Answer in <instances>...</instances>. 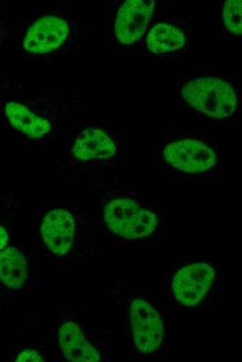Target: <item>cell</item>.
<instances>
[{"mask_svg":"<svg viewBox=\"0 0 242 362\" xmlns=\"http://www.w3.org/2000/svg\"><path fill=\"white\" fill-rule=\"evenodd\" d=\"M80 21L65 6L35 13L20 36L19 48L33 60L54 61L72 51L81 33Z\"/></svg>","mask_w":242,"mask_h":362,"instance_id":"1","label":"cell"},{"mask_svg":"<svg viewBox=\"0 0 242 362\" xmlns=\"http://www.w3.org/2000/svg\"><path fill=\"white\" fill-rule=\"evenodd\" d=\"M72 103V95L57 91L30 101H9L4 114L9 125L28 141L45 144L63 131Z\"/></svg>","mask_w":242,"mask_h":362,"instance_id":"2","label":"cell"},{"mask_svg":"<svg viewBox=\"0 0 242 362\" xmlns=\"http://www.w3.org/2000/svg\"><path fill=\"white\" fill-rule=\"evenodd\" d=\"M84 221L71 205H47L38 216L37 251L45 257L59 261L75 262L81 259Z\"/></svg>","mask_w":242,"mask_h":362,"instance_id":"3","label":"cell"},{"mask_svg":"<svg viewBox=\"0 0 242 362\" xmlns=\"http://www.w3.org/2000/svg\"><path fill=\"white\" fill-rule=\"evenodd\" d=\"M104 223L115 235L126 239H138L150 235L158 219L154 212L142 207L127 196L108 199L103 208Z\"/></svg>","mask_w":242,"mask_h":362,"instance_id":"4","label":"cell"},{"mask_svg":"<svg viewBox=\"0 0 242 362\" xmlns=\"http://www.w3.org/2000/svg\"><path fill=\"white\" fill-rule=\"evenodd\" d=\"M182 96L193 108L215 118L229 116L237 107V96L232 86L215 77H198L186 83Z\"/></svg>","mask_w":242,"mask_h":362,"instance_id":"5","label":"cell"},{"mask_svg":"<svg viewBox=\"0 0 242 362\" xmlns=\"http://www.w3.org/2000/svg\"><path fill=\"white\" fill-rule=\"evenodd\" d=\"M55 338L68 361L97 362L101 352L87 336L79 310L65 306L59 313L55 327Z\"/></svg>","mask_w":242,"mask_h":362,"instance_id":"6","label":"cell"},{"mask_svg":"<svg viewBox=\"0 0 242 362\" xmlns=\"http://www.w3.org/2000/svg\"><path fill=\"white\" fill-rule=\"evenodd\" d=\"M31 257L15 246H7L0 251V302L4 304L12 292L26 288L35 282Z\"/></svg>","mask_w":242,"mask_h":362,"instance_id":"7","label":"cell"},{"mask_svg":"<svg viewBox=\"0 0 242 362\" xmlns=\"http://www.w3.org/2000/svg\"><path fill=\"white\" fill-rule=\"evenodd\" d=\"M129 317L133 340L138 349L144 353L157 349L163 340L164 329L154 307L142 299H136L131 303Z\"/></svg>","mask_w":242,"mask_h":362,"instance_id":"8","label":"cell"},{"mask_svg":"<svg viewBox=\"0 0 242 362\" xmlns=\"http://www.w3.org/2000/svg\"><path fill=\"white\" fill-rule=\"evenodd\" d=\"M117 152V145L106 130L88 127L80 130L71 145L69 163L72 166L103 161L113 158Z\"/></svg>","mask_w":242,"mask_h":362,"instance_id":"9","label":"cell"},{"mask_svg":"<svg viewBox=\"0 0 242 362\" xmlns=\"http://www.w3.org/2000/svg\"><path fill=\"white\" fill-rule=\"evenodd\" d=\"M163 157L172 167L192 173L204 172L216 163V154L211 148L191 139L168 144L163 151Z\"/></svg>","mask_w":242,"mask_h":362,"instance_id":"10","label":"cell"},{"mask_svg":"<svg viewBox=\"0 0 242 362\" xmlns=\"http://www.w3.org/2000/svg\"><path fill=\"white\" fill-rule=\"evenodd\" d=\"M215 277L214 269L206 263H193L177 271L172 280V292L179 302L194 306L205 297Z\"/></svg>","mask_w":242,"mask_h":362,"instance_id":"11","label":"cell"},{"mask_svg":"<svg viewBox=\"0 0 242 362\" xmlns=\"http://www.w3.org/2000/svg\"><path fill=\"white\" fill-rule=\"evenodd\" d=\"M154 8L153 0H129L122 3L114 26L117 40L122 45H131L139 40L148 26Z\"/></svg>","mask_w":242,"mask_h":362,"instance_id":"12","label":"cell"},{"mask_svg":"<svg viewBox=\"0 0 242 362\" xmlns=\"http://www.w3.org/2000/svg\"><path fill=\"white\" fill-rule=\"evenodd\" d=\"M146 42L149 51L159 54L182 48L185 43V38L178 28L167 23H159L152 28Z\"/></svg>","mask_w":242,"mask_h":362,"instance_id":"13","label":"cell"},{"mask_svg":"<svg viewBox=\"0 0 242 362\" xmlns=\"http://www.w3.org/2000/svg\"><path fill=\"white\" fill-rule=\"evenodd\" d=\"M223 21L226 28L235 35L242 33V1L227 0L223 7Z\"/></svg>","mask_w":242,"mask_h":362,"instance_id":"14","label":"cell"},{"mask_svg":"<svg viewBox=\"0 0 242 362\" xmlns=\"http://www.w3.org/2000/svg\"><path fill=\"white\" fill-rule=\"evenodd\" d=\"M13 359L15 361H46L47 354L44 349L37 344L24 345L15 352Z\"/></svg>","mask_w":242,"mask_h":362,"instance_id":"15","label":"cell"},{"mask_svg":"<svg viewBox=\"0 0 242 362\" xmlns=\"http://www.w3.org/2000/svg\"><path fill=\"white\" fill-rule=\"evenodd\" d=\"M8 224L0 223V251L7 246L10 238Z\"/></svg>","mask_w":242,"mask_h":362,"instance_id":"16","label":"cell"},{"mask_svg":"<svg viewBox=\"0 0 242 362\" xmlns=\"http://www.w3.org/2000/svg\"><path fill=\"white\" fill-rule=\"evenodd\" d=\"M0 36H1V29H0Z\"/></svg>","mask_w":242,"mask_h":362,"instance_id":"17","label":"cell"}]
</instances>
